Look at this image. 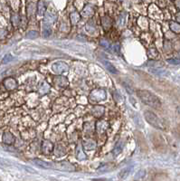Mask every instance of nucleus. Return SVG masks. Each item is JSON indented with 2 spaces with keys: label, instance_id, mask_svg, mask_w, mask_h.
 I'll use <instances>...</instances> for the list:
<instances>
[{
  "label": "nucleus",
  "instance_id": "6",
  "mask_svg": "<svg viewBox=\"0 0 180 181\" xmlns=\"http://www.w3.org/2000/svg\"><path fill=\"white\" fill-rule=\"evenodd\" d=\"M102 64L105 65V67L107 68V70L109 72H110L111 73H114V74H116V73H118V71L117 69L115 68L114 66H113L110 63H109L108 61H102Z\"/></svg>",
  "mask_w": 180,
  "mask_h": 181
},
{
  "label": "nucleus",
  "instance_id": "5",
  "mask_svg": "<svg viewBox=\"0 0 180 181\" xmlns=\"http://www.w3.org/2000/svg\"><path fill=\"white\" fill-rule=\"evenodd\" d=\"M33 162H34L35 165L41 167L42 169H50L52 167V163H48V162H45L44 160H40V159H34L33 160Z\"/></svg>",
  "mask_w": 180,
  "mask_h": 181
},
{
  "label": "nucleus",
  "instance_id": "14",
  "mask_svg": "<svg viewBox=\"0 0 180 181\" xmlns=\"http://www.w3.org/2000/svg\"><path fill=\"white\" fill-rule=\"evenodd\" d=\"M177 111H178V112L180 113V107H178V108H177Z\"/></svg>",
  "mask_w": 180,
  "mask_h": 181
},
{
  "label": "nucleus",
  "instance_id": "1",
  "mask_svg": "<svg viewBox=\"0 0 180 181\" xmlns=\"http://www.w3.org/2000/svg\"><path fill=\"white\" fill-rule=\"evenodd\" d=\"M137 95L140 99L141 102H143L145 104L149 105L150 107H153V108L158 109L161 106L160 100L151 92L146 91V90H138Z\"/></svg>",
  "mask_w": 180,
  "mask_h": 181
},
{
  "label": "nucleus",
  "instance_id": "12",
  "mask_svg": "<svg viewBox=\"0 0 180 181\" xmlns=\"http://www.w3.org/2000/svg\"><path fill=\"white\" fill-rule=\"evenodd\" d=\"M168 62L172 64H180V59H168Z\"/></svg>",
  "mask_w": 180,
  "mask_h": 181
},
{
  "label": "nucleus",
  "instance_id": "2",
  "mask_svg": "<svg viewBox=\"0 0 180 181\" xmlns=\"http://www.w3.org/2000/svg\"><path fill=\"white\" fill-rule=\"evenodd\" d=\"M144 117H145L147 122H148L150 125H152L153 127H155V128L159 129V130L165 129L164 122L159 117H158L155 113H153L152 111H145Z\"/></svg>",
  "mask_w": 180,
  "mask_h": 181
},
{
  "label": "nucleus",
  "instance_id": "8",
  "mask_svg": "<svg viewBox=\"0 0 180 181\" xmlns=\"http://www.w3.org/2000/svg\"><path fill=\"white\" fill-rule=\"evenodd\" d=\"M122 149H123V143H122V142H119V144L116 145V147L114 148V150H113V151H112V152H113L112 154H113V155H114L115 157L118 156L119 154L121 152Z\"/></svg>",
  "mask_w": 180,
  "mask_h": 181
},
{
  "label": "nucleus",
  "instance_id": "13",
  "mask_svg": "<svg viewBox=\"0 0 180 181\" xmlns=\"http://www.w3.org/2000/svg\"><path fill=\"white\" fill-rule=\"evenodd\" d=\"M177 20H178V22H180V13H178V14H177Z\"/></svg>",
  "mask_w": 180,
  "mask_h": 181
},
{
  "label": "nucleus",
  "instance_id": "10",
  "mask_svg": "<svg viewBox=\"0 0 180 181\" xmlns=\"http://www.w3.org/2000/svg\"><path fill=\"white\" fill-rule=\"evenodd\" d=\"M150 72L154 73V74H158V75H165L166 73L168 72L163 69H151Z\"/></svg>",
  "mask_w": 180,
  "mask_h": 181
},
{
  "label": "nucleus",
  "instance_id": "4",
  "mask_svg": "<svg viewBox=\"0 0 180 181\" xmlns=\"http://www.w3.org/2000/svg\"><path fill=\"white\" fill-rule=\"evenodd\" d=\"M52 70L56 73H63L68 70V65L63 62H57L52 65Z\"/></svg>",
  "mask_w": 180,
  "mask_h": 181
},
{
  "label": "nucleus",
  "instance_id": "9",
  "mask_svg": "<svg viewBox=\"0 0 180 181\" xmlns=\"http://www.w3.org/2000/svg\"><path fill=\"white\" fill-rule=\"evenodd\" d=\"M170 28L173 32L175 33H180V25H178L177 23H174L172 22L170 24Z\"/></svg>",
  "mask_w": 180,
  "mask_h": 181
},
{
  "label": "nucleus",
  "instance_id": "7",
  "mask_svg": "<svg viewBox=\"0 0 180 181\" xmlns=\"http://www.w3.org/2000/svg\"><path fill=\"white\" fill-rule=\"evenodd\" d=\"M55 19H56V16L55 15H51L50 13H48V15L45 16V20H44V22H45V25H52V23H54L55 21Z\"/></svg>",
  "mask_w": 180,
  "mask_h": 181
},
{
  "label": "nucleus",
  "instance_id": "3",
  "mask_svg": "<svg viewBox=\"0 0 180 181\" xmlns=\"http://www.w3.org/2000/svg\"><path fill=\"white\" fill-rule=\"evenodd\" d=\"M52 169H58L61 170H66V171H74V166L68 162H63V163H52Z\"/></svg>",
  "mask_w": 180,
  "mask_h": 181
},
{
  "label": "nucleus",
  "instance_id": "11",
  "mask_svg": "<svg viewBox=\"0 0 180 181\" xmlns=\"http://www.w3.org/2000/svg\"><path fill=\"white\" fill-rule=\"evenodd\" d=\"M130 170H131L130 167H129V169L127 167V169H125L124 170H122L121 173H119V178H124L130 172Z\"/></svg>",
  "mask_w": 180,
  "mask_h": 181
}]
</instances>
